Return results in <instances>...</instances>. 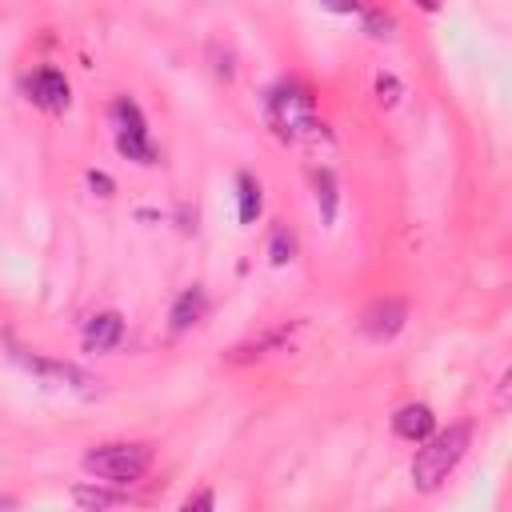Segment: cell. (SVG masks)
<instances>
[{"mask_svg": "<svg viewBox=\"0 0 512 512\" xmlns=\"http://www.w3.org/2000/svg\"><path fill=\"white\" fill-rule=\"evenodd\" d=\"M268 124L292 144H316L324 136V124L312 112V96L300 84H280L268 92Z\"/></svg>", "mask_w": 512, "mask_h": 512, "instance_id": "6da1fadb", "label": "cell"}, {"mask_svg": "<svg viewBox=\"0 0 512 512\" xmlns=\"http://www.w3.org/2000/svg\"><path fill=\"white\" fill-rule=\"evenodd\" d=\"M424 440H428V436H424ZM468 440H472V428H468V424H452L448 432L432 436V440L416 452V460H412V484H416L420 492H432V488L456 468V460L464 456Z\"/></svg>", "mask_w": 512, "mask_h": 512, "instance_id": "7a4b0ae2", "label": "cell"}, {"mask_svg": "<svg viewBox=\"0 0 512 512\" xmlns=\"http://www.w3.org/2000/svg\"><path fill=\"white\" fill-rule=\"evenodd\" d=\"M148 464H152L148 444H100V448H92L84 456V468L96 472V476H104V480H112V484L140 480L148 472Z\"/></svg>", "mask_w": 512, "mask_h": 512, "instance_id": "3957f363", "label": "cell"}, {"mask_svg": "<svg viewBox=\"0 0 512 512\" xmlns=\"http://www.w3.org/2000/svg\"><path fill=\"white\" fill-rule=\"evenodd\" d=\"M108 116H112V124H116V148L128 156V160H140V164H152V144H148V124H144V116H140V108H136V100H128V96H120V100H112V108H108Z\"/></svg>", "mask_w": 512, "mask_h": 512, "instance_id": "277c9868", "label": "cell"}, {"mask_svg": "<svg viewBox=\"0 0 512 512\" xmlns=\"http://www.w3.org/2000/svg\"><path fill=\"white\" fill-rule=\"evenodd\" d=\"M28 100L36 108H44V112H64L68 108V80L56 68H40L28 80Z\"/></svg>", "mask_w": 512, "mask_h": 512, "instance_id": "5b68a950", "label": "cell"}, {"mask_svg": "<svg viewBox=\"0 0 512 512\" xmlns=\"http://www.w3.org/2000/svg\"><path fill=\"white\" fill-rule=\"evenodd\" d=\"M404 320H408V308H404L400 300H380V304H372V308L364 312L360 328H364L372 340H388V336H396V332L404 328Z\"/></svg>", "mask_w": 512, "mask_h": 512, "instance_id": "8992f818", "label": "cell"}, {"mask_svg": "<svg viewBox=\"0 0 512 512\" xmlns=\"http://www.w3.org/2000/svg\"><path fill=\"white\" fill-rule=\"evenodd\" d=\"M120 336H124L120 312H100V316H92L88 328H84V348H88V352H108V348L120 344Z\"/></svg>", "mask_w": 512, "mask_h": 512, "instance_id": "52a82bcc", "label": "cell"}, {"mask_svg": "<svg viewBox=\"0 0 512 512\" xmlns=\"http://www.w3.org/2000/svg\"><path fill=\"white\" fill-rule=\"evenodd\" d=\"M432 424H436V416H432L428 404H404V408L392 416V428H396V436H404V440H424V436H432Z\"/></svg>", "mask_w": 512, "mask_h": 512, "instance_id": "ba28073f", "label": "cell"}, {"mask_svg": "<svg viewBox=\"0 0 512 512\" xmlns=\"http://www.w3.org/2000/svg\"><path fill=\"white\" fill-rule=\"evenodd\" d=\"M200 316H204V292H200V288H188V292L176 300V308H172V328L184 332V328H192Z\"/></svg>", "mask_w": 512, "mask_h": 512, "instance_id": "9c48e42d", "label": "cell"}, {"mask_svg": "<svg viewBox=\"0 0 512 512\" xmlns=\"http://www.w3.org/2000/svg\"><path fill=\"white\" fill-rule=\"evenodd\" d=\"M236 188H240V220L252 224V220L260 216V184H256L252 176H240Z\"/></svg>", "mask_w": 512, "mask_h": 512, "instance_id": "30bf717a", "label": "cell"}, {"mask_svg": "<svg viewBox=\"0 0 512 512\" xmlns=\"http://www.w3.org/2000/svg\"><path fill=\"white\" fill-rule=\"evenodd\" d=\"M72 500L80 508H116L120 504V492H104V488H72Z\"/></svg>", "mask_w": 512, "mask_h": 512, "instance_id": "8fae6325", "label": "cell"}, {"mask_svg": "<svg viewBox=\"0 0 512 512\" xmlns=\"http://www.w3.org/2000/svg\"><path fill=\"white\" fill-rule=\"evenodd\" d=\"M292 252H296V244H292V232H288V228H276V232H272V244H268V256H272V264H288V260H292Z\"/></svg>", "mask_w": 512, "mask_h": 512, "instance_id": "7c38bea8", "label": "cell"}, {"mask_svg": "<svg viewBox=\"0 0 512 512\" xmlns=\"http://www.w3.org/2000/svg\"><path fill=\"white\" fill-rule=\"evenodd\" d=\"M376 92H380V96H376V100H380V104H388V108H392V104H396V92H400V84H396V80H392V76H380V80H376Z\"/></svg>", "mask_w": 512, "mask_h": 512, "instance_id": "4fadbf2b", "label": "cell"}, {"mask_svg": "<svg viewBox=\"0 0 512 512\" xmlns=\"http://www.w3.org/2000/svg\"><path fill=\"white\" fill-rule=\"evenodd\" d=\"M88 184H92L100 196H112V180H108L104 172H88Z\"/></svg>", "mask_w": 512, "mask_h": 512, "instance_id": "5bb4252c", "label": "cell"}, {"mask_svg": "<svg viewBox=\"0 0 512 512\" xmlns=\"http://www.w3.org/2000/svg\"><path fill=\"white\" fill-rule=\"evenodd\" d=\"M368 28H372V36H388L384 28H392V20H388V16H380V12H372V16H368Z\"/></svg>", "mask_w": 512, "mask_h": 512, "instance_id": "9a60e30c", "label": "cell"}, {"mask_svg": "<svg viewBox=\"0 0 512 512\" xmlns=\"http://www.w3.org/2000/svg\"><path fill=\"white\" fill-rule=\"evenodd\" d=\"M212 504H216V500H212V492H196V496H188V500H184V508H188V512H192V508H212Z\"/></svg>", "mask_w": 512, "mask_h": 512, "instance_id": "2e32d148", "label": "cell"}, {"mask_svg": "<svg viewBox=\"0 0 512 512\" xmlns=\"http://www.w3.org/2000/svg\"><path fill=\"white\" fill-rule=\"evenodd\" d=\"M324 8H332V12H360V0H324Z\"/></svg>", "mask_w": 512, "mask_h": 512, "instance_id": "e0dca14e", "label": "cell"}, {"mask_svg": "<svg viewBox=\"0 0 512 512\" xmlns=\"http://www.w3.org/2000/svg\"><path fill=\"white\" fill-rule=\"evenodd\" d=\"M316 180H320V184H324V188H328V172H320V176H316ZM324 212H328V216H332V192H324Z\"/></svg>", "mask_w": 512, "mask_h": 512, "instance_id": "ac0fdd59", "label": "cell"}, {"mask_svg": "<svg viewBox=\"0 0 512 512\" xmlns=\"http://www.w3.org/2000/svg\"><path fill=\"white\" fill-rule=\"evenodd\" d=\"M416 4H420V8H428V12H436V8H440V0H416Z\"/></svg>", "mask_w": 512, "mask_h": 512, "instance_id": "d6986e66", "label": "cell"}]
</instances>
